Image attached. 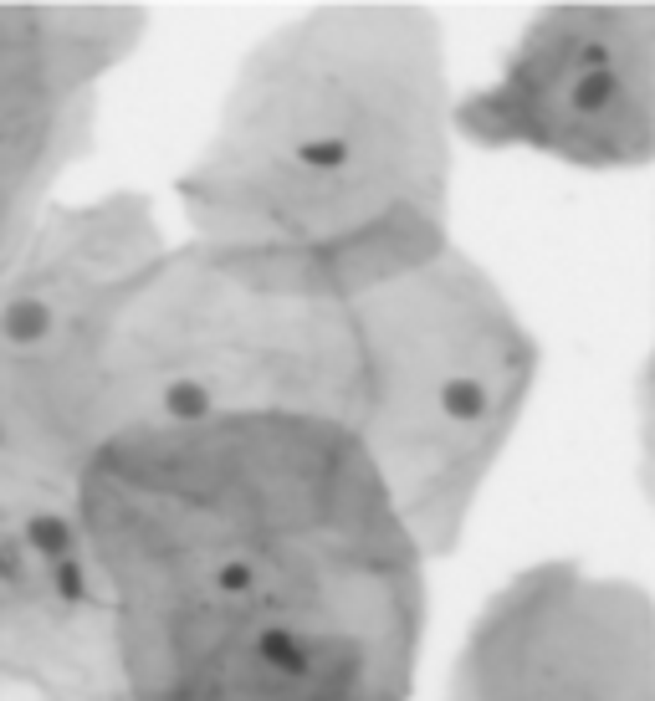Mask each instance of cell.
Listing matches in <instances>:
<instances>
[{
    "mask_svg": "<svg viewBox=\"0 0 655 701\" xmlns=\"http://www.w3.org/2000/svg\"><path fill=\"white\" fill-rule=\"evenodd\" d=\"M256 650H261V661L277 666V671H287V676H302V671H308V645H302L297 635H287V630H267Z\"/></svg>",
    "mask_w": 655,
    "mask_h": 701,
    "instance_id": "obj_1",
    "label": "cell"
},
{
    "mask_svg": "<svg viewBox=\"0 0 655 701\" xmlns=\"http://www.w3.org/2000/svg\"><path fill=\"white\" fill-rule=\"evenodd\" d=\"M0 328H6L11 343H36L41 333L52 328V313L41 308V302H11L6 318H0Z\"/></svg>",
    "mask_w": 655,
    "mask_h": 701,
    "instance_id": "obj_2",
    "label": "cell"
},
{
    "mask_svg": "<svg viewBox=\"0 0 655 701\" xmlns=\"http://www.w3.org/2000/svg\"><path fill=\"white\" fill-rule=\"evenodd\" d=\"M441 410L451 420H476V415L487 410V394H482V384H476V379H451L441 389Z\"/></svg>",
    "mask_w": 655,
    "mask_h": 701,
    "instance_id": "obj_3",
    "label": "cell"
},
{
    "mask_svg": "<svg viewBox=\"0 0 655 701\" xmlns=\"http://www.w3.org/2000/svg\"><path fill=\"white\" fill-rule=\"evenodd\" d=\"M609 98H615V77H609V72H584L574 82V108L579 113H599Z\"/></svg>",
    "mask_w": 655,
    "mask_h": 701,
    "instance_id": "obj_4",
    "label": "cell"
},
{
    "mask_svg": "<svg viewBox=\"0 0 655 701\" xmlns=\"http://www.w3.org/2000/svg\"><path fill=\"white\" fill-rule=\"evenodd\" d=\"M164 410H169V415H180V420H200V415L210 410V394H205L200 384H169Z\"/></svg>",
    "mask_w": 655,
    "mask_h": 701,
    "instance_id": "obj_5",
    "label": "cell"
},
{
    "mask_svg": "<svg viewBox=\"0 0 655 701\" xmlns=\"http://www.w3.org/2000/svg\"><path fill=\"white\" fill-rule=\"evenodd\" d=\"M297 159L308 164V169H338L348 159V144L343 139H313V144H302Z\"/></svg>",
    "mask_w": 655,
    "mask_h": 701,
    "instance_id": "obj_6",
    "label": "cell"
},
{
    "mask_svg": "<svg viewBox=\"0 0 655 701\" xmlns=\"http://www.w3.org/2000/svg\"><path fill=\"white\" fill-rule=\"evenodd\" d=\"M26 538H31L41 553H62V548H67V522H62V517H31Z\"/></svg>",
    "mask_w": 655,
    "mask_h": 701,
    "instance_id": "obj_7",
    "label": "cell"
},
{
    "mask_svg": "<svg viewBox=\"0 0 655 701\" xmlns=\"http://www.w3.org/2000/svg\"><path fill=\"white\" fill-rule=\"evenodd\" d=\"M251 579H256V574H251V563H226L221 574H215V584H221L226 594H246Z\"/></svg>",
    "mask_w": 655,
    "mask_h": 701,
    "instance_id": "obj_8",
    "label": "cell"
},
{
    "mask_svg": "<svg viewBox=\"0 0 655 701\" xmlns=\"http://www.w3.org/2000/svg\"><path fill=\"white\" fill-rule=\"evenodd\" d=\"M57 584H62V594H67V599H77V594H82V579H77V568H72V563H62Z\"/></svg>",
    "mask_w": 655,
    "mask_h": 701,
    "instance_id": "obj_9",
    "label": "cell"
},
{
    "mask_svg": "<svg viewBox=\"0 0 655 701\" xmlns=\"http://www.w3.org/2000/svg\"><path fill=\"white\" fill-rule=\"evenodd\" d=\"M584 67H589V72H604V67H609V52H604V47H584Z\"/></svg>",
    "mask_w": 655,
    "mask_h": 701,
    "instance_id": "obj_10",
    "label": "cell"
}]
</instances>
